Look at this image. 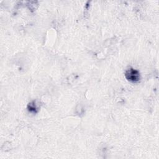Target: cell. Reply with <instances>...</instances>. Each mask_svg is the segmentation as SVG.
Masks as SVG:
<instances>
[{
  "mask_svg": "<svg viewBox=\"0 0 159 159\" xmlns=\"http://www.w3.org/2000/svg\"><path fill=\"white\" fill-rule=\"evenodd\" d=\"M125 77L128 80L132 82H137L140 79V75L137 70L130 68L126 71Z\"/></svg>",
  "mask_w": 159,
  "mask_h": 159,
  "instance_id": "cell-1",
  "label": "cell"
}]
</instances>
